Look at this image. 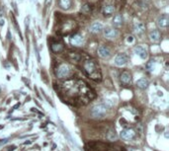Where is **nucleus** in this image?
Returning a JSON list of instances; mask_svg holds the SVG:
<instances>
[{
  "label": "nucleus",
  "mask_w": 169,
  "mask_h": 151,
  "mask_svg": "<svg viewBox=\"0 0 169 151\" xmlns=\"http://www.w3.org/2000/svg\"><path fill=\"white\" fill-rule=\"evenodd\" d=\"M61 95L72 105H86L95 98V93L82 80L69 79L60 85Z\"/></svg>",
  "instance_id": "obj_1"
},
{
  "label": "nucleus",
  "mask_w": 169,
  "mask_h": 151,
  "mask_svg": "<svg viewBox=\"0 0 169 151\" xmlns=\"http://www.w3.org/2000/svg\"><path fill=\"white\" fill-rule=\"evenodd\" d=\"M84 71L87 74V76L91 78L94 81H100L102 78L101 71H100L99 66L93 59H87L83 63Z\"/></svg>",
  "instance_id": "obj_2"
},
{
  "label": "nucleus",
  "mask_w": 169,
  "mask_h": 151,
  "mask_svg": "<svg viewBox=\"0 0 169 151\" xmlns=\"http://www.w3.org/2000/svg\"><path fill=\"white\" fill-rule=\"evenodd\" d=\"M88 145L95 151H125V148L123 146L111 142L92 141L88 143Z\"/></svg>",
  "instance_id": "obj_3"
},
{
  "label": "nucleus",
  "mask_w": 169,
  "mask_h": 151,
  "mask_svg": "<svg viewBox=\"0 0 169 151\" xmlns=\"http://www.w3.org/2000/svg\"><path fill=\"white\" fill-rule=\"evenodd\" d=\"M108 112V106L104 103L95 105L91 110V116L94 118H103Z\"/></svg>",
  "instance_id": "obj_4"
},
{
  "label": "nucleus",
  "mask_w": 169,
  "mask_h": 151,
  "mask_svg": "<svg viewBox=\"0 0 169 151\" xmlns=\"http://www.w3.org/2000/svg\"><path fill=\"white\" fill-rule=\"evenodd\" d=\"M56 75H58L59 78H67L69 77L70 75V67L68 64L64 63L60 64L59 67L58 68V71H56Z\"/></svg>",
  "instance_id": "obj_5"
},
{
  "label": "nucleus",
  "mask_w": 169,
  "mask_h": 151,
  "mask_svg": "<svg viewBox=\"0 0 169 151\" xmlns=\"http://www.w3.org/2000/svg\"><path fill=\"white\" fill-rule=\"evenodd\" d=\"M128 55L126 53H118L116 56H115V60H114V63L119 66V67H122V66H125L127 63H128Z\"/></svg>",
  "instance_id": "obj_6"
},
{
  "label": "nucleus",
  "mask_w": 169,
  "mask_h": 151,
  "mask_svg": "<svg viewBox=\"0 0 169 151\" xmlns=\"http://www.w3.org/2000/svg\"><path fill=\"white\" fill-rule=\"evenodd\" d=\"M102 32L104 34V37L107 40H114L117 37V30L114 27H111V26L104 27Z\"/></svg>",
  "instance_id": "obj_7"
},
{
  "label": "nucleus",
  "mask_w": 169,
  "mask_h": 151,
  "mask_svg": "<svg viewBox=\"0 0 169 151\" xmlns=\"http://www.w3.org/2000/svg\"><path fill=\"white\" fill-rule=\"evenodd\" d=\"M120 136L124 140H131L136 136V131L133 128H125L120 133Z\"/></svg>",
  "instance_id": "obj_8"
},
{
  "label": "nucleus",
  "mask_w": 169,
  "mask_h": 151,
  "mask_svg": "<svg viewBox=\"0 0 169 151\" xmlns=\"http://www.w3.org/2000/svg\"><path fill=\"white\" fill-rule=\"evenodd\" d=\"M168 16L167 14H164V15H161L157 18V20H156V25H157V27L161 30H166L167 27H168Z\"/></svg>",
  "instance_id": "obj_9"
},
{
  "label": "nucleus",
  "mask_w": 169,
  "mask_h": 151,
  "mask_svg": "<svg viewBox=\"0 0 169 151\" xmlns=\"http://www.w3.org/2000/svg\"><path fill=\"white\" fill-rule=\"evenodd\" d=\"M97 53L100 58L104 59H107L111 56V49L106 46H100L97 49Z\"/></svg>",
  "instance_id": "obj_10"
},
{
  "label": "nucleus",
  "mask_w": 169,
  "mask_h": 151,
  "mask_svg": "<svg viewBox=\"0 0 169 151\" xmlns=\"http://www.w3.org/2000/svg\"><path fill=\"white\" fill-rule=\"evenodd\" d=\"M103 29H104L103 24L100 21H95L90 25L89 31L92 34H100L103 31Z\"/></svg>",
  "instance_id": "obj_11"
},
{
  "label": "nucleus",
  "mask_w": 169,
  "mask_h": 151,
  "mask_svg": "<svg viewBox=\"0 0 169 151\" xmlns=\"http://www.w3.org/2000/svg\"><path fill=\"white\" fill-rule=\"evenodd\" d=\"M120 80L122 84L124 85H131V83H133V77H131V74L128 71H123L120 75Z\"/></svg>",
  "instance_id": "obj_12"
},
{
  "label": "nucleus",
  "mask_w": 169,
  "mask_h": 151,
  "mask_svg": "<svg viewBox=\"0 0 169 151\" xmlns=\"http://www.w3.org/2000/svg\"><path fill=\"white\" fill-rule=\"evenodd\" d=\"M83 43H84V38L79 34H75L70 38V43L74 47L82 46Z\"/></svg>",
  "instance_id": "obj_13"
},
{
  "label": "nucleus",
  "mask_w": 169,
  "mask_h": 151,
  "mask_svg": "<svg viewBox=\"0 0 169 151\" xmlns=\"http://www.w3.org/2000/svg\"><path fill=\"white\" fill-rule=\"evenodd\" d=\"M148 38H149L150 42H152V43H159L160 40H161V36H160L159 31H158V30H155V29L149 31Z\"/></svg>",
  "instance_id": "obj_14"
},
{
  "label": "nucleus",
  "mask_w": 169,
  "mask_h": 151,
  "mask_svg": "<svg viewBox=\"0 0 169 151\" xmlns=\"http://www.w3.org/2000/svg\"><path fill=\"white\" fill-rule=\"evenodd\" d=\"M134 52H135V53L137 55V56H140V58H141V59H143V60H146V58H147V50L143 48V47H141V46H136L135 48H134Z\"/></svg>",
  "instance_id": "obj_15"
},
{
  "label": "nucleus",
  "mask_w": 169,
  "mask_h": 151,
  "mask_svg": "<svg viewBox=\"0 0 169 151\" xmlns=\"http://www.w3.org/2000/svg\"><path fill=\"white\" fill-rule=\"evenodd\" d=\"M134 32L135 34L136 35H141L145 33V31H146V25L143 24L142 22H136L134 24Z\"/></svg>",
  "instance_id": "obj_16"
},
{
  "label": "nucleus",
  "mask_w": 169,
  "mask_h": 151,
  "mask_svg": "<svg viewBox=\"0 0 169 151\" xmlns=\"http://www.w3.org/2000/svg\"><path fill=\"white\" fill-rule=\"evenodd\" d=\"M102 13L104 16L106 17H109L111 15H113L115 13V7L111 4H107V5H104L103 8H102Z\"/></svg>",
  "instance_id": "obj_17"
},
{
  "label": "nucleus",
  "mask_w": 169,
  "mask_h": 151,
  "mask_svg": "<svg viewBox=\"0 0 169 151\" xmlns=\"http://www.w3.org/2000/svg\"><path fill=\"white\" fill-rule=\"evenodd\" d=\"M112 24H113V26L116 27V28L122 27L123 24H124V18H123V16L120 15V14H116L114 17H113Z\"/></svg>",
  "instance_id": "obj_18"
},
{
  "label": "nucleus",
  "mask_w": 169,
  "mask_h": 151,
  "mask_svg": "<svg viewBox=\"0 0 169 151\" xmlns=\"http://www.w3.org/2000/svg\"><path fill=\"white\" fill-rule=\"evenodd\" d=\"M59 6L64 11L69 10L72 6V0H59Z\"/></svg>",
  "instance_id": "obj_19"
},
{
  "label": "nucleus",
  "mask_w": 169,
  "mask_h": 151,
  "mask_svg": "<svg viewBox=\"0 0 169 151\" xmlns=\"http://www.w3.org/2000/svg\"><path fill=\"white\" fill-rule=\"evenodd\" d=\"M149 85V82H148V80L146 79V78H141L136 81V86L141 88V89H146V88L148 87Z\"/></svg>",
  "instance_id": "obj_20"
},
{
  "label": "nucleus",
  "mask_w": 169,
  "mask_h": 151,
  "mask_svg": "<svg viewBox=\"0 0 169 151\" xmlns=\"http://www.w3.org/2000/svg\"><path fill=\"white\" fill-rule=\"evenodd\" d=\"M52 49H53L54 53H58L62 52V49H64V46H62V43H54L52 45Z\"/></svg>",
  "instance_id": "obj_21"
},
{
  "label": "nucleus",
  "mask_w": 169,
  "mask_h": 151,
  "mask_svg": "<svg viewBox=\"0 0 169 151\" xmlns=\"http://www.w3.org/2000/svg\"><path fill=\"white\" fill-rule=\"evenodd\" d=\"M5 25V18H4V11L2 7H0V27H3Z\"/></svg>",
  "instance_id": "obj_22"
},
{
  "label": "nucleus",
  "mask_w": 169,
  "mask_h": 151,
  "mask_svg": "<svg viewBox=\"0 0 169 151\" xmlns=\"http://www.w3.org/2000/svg\"><path fill=\"white\" fill-rule=\"evenodd\" d=\"M108 138H109L110 140H114V139H116V133H115V130H114V129H111V130L109 131Z\"/></svg>",
  "instance_id": "obj_23"
},
{
  "label": "nucleus",
  "mask_w": 169,
  "mask_h": 151,
  "mask_svg": "<svg viewBox=\"0 0 169 151\" xmlns=\"http://www.w3.org/2000/svg\"><path fill=\"white\" fill-rule=\"evenodd\" d=\"M146 68L148 69L149 71H153L154 70V62L153 60H150L148 63L146 64Z\"/></svg>",
  "instance_id": "obj_24"
},
{
  "label": "nucleus",
  "mask_w": 169,
  "mask_h": 151,
  "mask_svg": "<svg viewBox=\"0 0 169 151\" xmlns=\"http://www.w3.org/2000/svg\"><path fill=\"white\" fill-rule=\"evenodd\" d=\"M127 42H128V43H133V42H134L133 37H131V36H129V37H128V39H127Z\"/></svg>",
  "instance_id": "obj_25"
}]
</instances>
